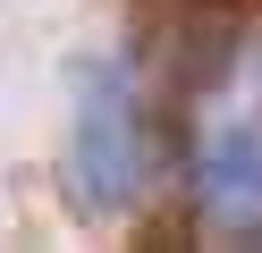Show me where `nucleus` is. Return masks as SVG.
<instances>
[{
	"label": "nucleus",
	"mask_w": 262,
	"mask_h": 253,
	"mask_svg": "<svg viewBox=\"0 0 262 253\" xmlns=\"http://www.w3.org/2000/svg\"><path fill=\"white\" fill-rule=\"evenodd\" d=\"M152 186V101H144L127 59H93L76 76L68 118V194L85 219H119Z\"/></svg>",
	"instance_id": "nucleus-2"
},
{
	"label": "nucleus",
	"mask_w": 262,
	"mask_h": 253,
	"mask_svg": "<svg viewBox=\"0 0 262 253\" xmlns=\"http://www.w3.org/2000/svg\"><path fill=\"white\" fill-rule=\"evenodd\" d=\"M178 127H186L178 186H186L194 236L262 245V26L220 51V67L186 93Z\"/></svg>",
	"instance_id": "nucleus-1"
}]
</instances>
